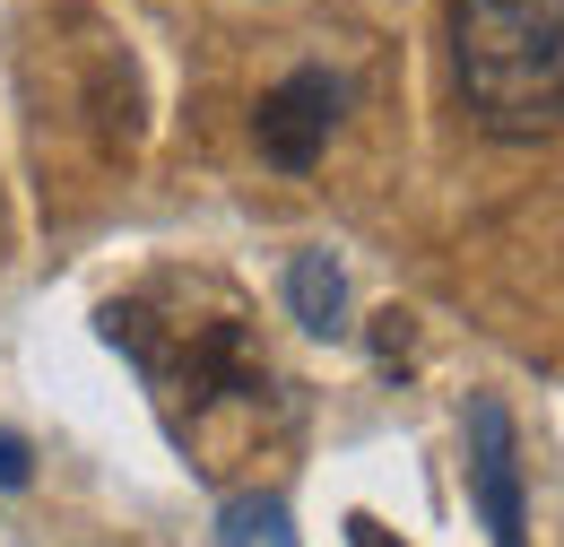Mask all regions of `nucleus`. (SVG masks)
<instances>
[{"label":"nucleus","instance_id":"obj_1","mask_svg":"<svg viewBox=\"0 0 564 547\" xmlns=\"http://www.w3.org/2000/svg\"><path fill=\"white\" fill-rule=\"evenodd\" d=\"M452 69L495 139L564 131V0H452Z\"/></svg>","mask_w":564,"mask_h":547},{"label":"nucleus","instance_id":"obj_2","mask_svg":"<svg viewBox=\"0 0 564 547\" xmlns=\"http://www.w3.org/2000/svg\"><path fill=\"white\" fill-rule=\"evenodd\" d=\"M105 340L140 365L148 383L192 392V400H261L270 392V356L252 347L243 313H209V322H156L140 296L105 304Z\"/></svg>","mask_w":564,"mask_h":547},{"label":"nucleus","instance_id":"obj_3","mask_svg":"<svg viewBox=\"0 0 564 547\" xmlns=\"http://www.w3.org/2000/svg\"><path fill=\"white\" fill-rule=\"evenodd\" d=\"M469 504L495 547H530V495H521V426L512 409L478 392L469 400Z\"/></svg>","mask_w":564,"mask_h":547},{"label":"nucleus","instance_id":"obj_4","mask_svg":"<svg viewBox=\"0 0 564 547\" xmlns=\"http://www.w3.org/2000/svg\"><path fill=\"white\" fill-rule=\"evenodd\" d=\"M339 105H348V87H339L330 69H286L279 87L261 96V114H252V148H261L279 174H313L322 148H330V131H339Z\"/></svg>","mask_w":564,"mask_h":547},{"label":"nucleus","instance_id":"obj_5","mask_svg":"<svg viewBox=\"0 0 564 547\" xmlns=\"http://www.w3.org/2000/svg\"><path fill=\"white\" fill-rule=\"evenodd\" d=\"M286 313L313 331V340H339L348 331V270L330 253H295L286 261Z\"/></svg>","mask_w":564,"mask_h":547},{"label":"nucleus","instance_id":"obj_6","mask_svg":"<svg viewBox=\"0 0 564 547\" xmlns=\"http://www.w3.org/2000/svg\"><path fill=\"white\" fill-rule=\"evenodd\" d=\"M217 547H295L286 495H235V504L217 513Z\"/></svg>","mask_w":564,"mask_h":547},{"label":"nucleus","instance_id":"obj_7","mask_svg":"<svg viewBox=\"0 0 564 547\" xmlns=\"http://www.w3.org/2000/svg\"><path fill=\"white\" fill-rule=\"evenodd\" d=\"M348 547H400V530H382L373 513H348Z\"/></svg>","mask_w":564,"mask_h":547},{"label":"nucleus","instance_id":"obj_8","mask_svg":"<svg viewBox=\"0 0 564 547\" xmlns=\"http://www.w3.org/2000/svg\"><path fill=\"white\" fill-rule=\"evenodd\" d=\"M0 486H26V443L18 435H0Z\"/></svg>","mask_w":564,"mask_h":547}]
</instances>
